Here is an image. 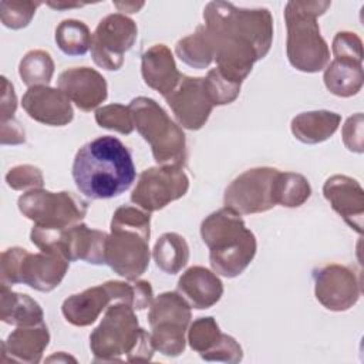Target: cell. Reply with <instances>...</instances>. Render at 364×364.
<instances>
[{"mask_svg":"<svg viewBox=\"0 0 364 364\" xmlns=\"http://www.w3.org/2000/svg\"><path fill=\"white\" fill-rule=\"evenodd\" d=\"M71 173L80 193L90 199L117 198L136 178L131 152L111 135L84 144L74 156Z\"/></svg>","mask_w":364,"mask_h":364,"instance_id":"obj_1","label":"cell"},{"mask_svg":"<svg viewBox=\"0 0 364 364\" xmlns=\"http://www.w3.org/2000/svg\"><path fill=\"white\" fill-rule=\"evenodd\" d=\"M200 236L209 247V263L216 274L232 279L242 274L256 256L257 243L239 213L222 208L200 223Z\"/></svg>","mask_w":364,"mask_h":364,"instance_id":"obj_2","label":"cell"},{"mask_svg":"<svg viewBox=\"0 0 364 364\" xmlns=\"http://www.w3.org/2000/svg\"><path fill=\"white\" fill-rule=\"evenodd\" d=\"M90 348L95 363L149 361L155 351L151 334L139 326L135 310L127 303L108 306L90 334Z\"/></svg>","mask_w":364,"mask_h":364,"instance_id":"obj_3","label":"cell"},{"mask_svg":"<svg viewBox=\"0 0 364 364\" xmlns=\"http://www.w3.org/2000/svg\"><path fill=\"white\" fill-rule=\"evenodd\" d=\"M105 243V264L118 276L134 282L141 277L151 259V215L136 206H119L111 219Z\"/></svg>","mask_w":364,"mask_h":364,"instance_id":"obj_4","label":"cell"},{"mask_svg":"<svg viewBox=\"0 0 364 364\" xmlns=\"http://www.w3.org/2000/svg\"><path fill=\"white\" fill-rule=\"evenodd\" d=\"M331 1L290 0L284 7L287 28L286 54L293 68L301 73H318L330 63V48L320 33L317 18Z\"/></svg>","mask_w":364,"mask_h":364,"instance_id":"obj_5","label":"cell"},{"mask_svg":"<svg viewBox=\"0 0 364 364\" xmlns=\"http://www.w3.org/2000/svg\"><path fill=\"white\" fill-rule=\"evenodd\" d=\"M152 300L154 291L146 280H108L68 296L63 301L61 313L70 324L87 327L100 317L102 310H107L114 303H127L134 310H144L151 306Z\"/></svg>","mask_w":364,"mask_h":364,"instance_id":"obj_6","label":"cell"},{"mask_svg":"<svg viewBox=\"0 0 364 364\" xmlns=\"http://www.w3.org/2000/svg\"><path fill=\"white\" fill-rule=\"evenodd\" d=\"M134 128L151 146L154 159L161 166L183 168L188 159L186 136L166 111L152 98L136 97L128 105Z\"/></svg>","mask_w":364,"mask_h":364,"instance_id":"obj_7","label":"cell"},{"mask_svg":"<svg viewBox=\"0 0 364 364\" xmlns=\"http://www.w3.org/2000/svg\"><path fill=\"white\" fill-rule=\"evenodd\" d=\"M205 27L252 47L264 58L273 43V17L264 7L243 9L228 1H210L203 9Z\"/></svg>","mask_w":364,"mask_h":364,"instance_id":"obj_8","label":"cell"},{"mask_svg":"<svg viewBox=\"0 0 364 364\" xmlns=\"http://www.w3.org/2000/svg\"><path fill=\"white\" fill-rule=\"evenodd\" d=\"M70 260L53 250L30 253L27 249L14 246L1 252L0 276L1 283L13 286L17 283L48 293L58 287L68 272Z\"/></svg>","mask_w":364,"mask_h":364,"instance_id":"obj_9","label":"cell"},{"mask_svg":"<svg viewBox=\"0 0 364 364\" xmlns=\"http://www.w3.org/2000/svg\"><path fill=\"white\" fill-rule=\"evenodd\" d=\"M191 318V306L178 291H165L156 296L148 311L154 348L166 357L181 355L186 347L185 334Z\"/></svg>","mask_w":364,"mask_h":364,"instance_id":"obj_10","label":"cell"},{"mask_svg":"<svg viewBox=\"0 0 364 364\" xmlns=\"http://www.w3.org/2000/svg\"><path fill=\"white\" fill-rule=\"evenodd\" d=\"M17 206L23 216L34 222V226L47 230H64L81 223L88 212V203L75 193L43 188L23 193Z\"/></svg>","mask_w":364,"mask_h":364,"instance_id":"obj_11","label":"cell"},{"mask_svg":"<svg viewBox=\"0 0 364 364\" xmlns=\"http://www.w3.org/2000/svg\"><path fill=\"white\" fill-rule=\"evenodd\" d=\"M279 169L272 166H256L236 176L225 189V208L239 215L262 213L273 209L274 181Z\"/></svg>","mask_w":364,"mask_h":364,"instance_id":"obj_12","label":"cell"},{"mask_svg":"<svg viewBox=\"0 0 364 364\" xmlns=\"http://www.w3.org/2000/svg\"><path fill=\"white\" fill-rule=\"evenodd\" d=\"M136 37L138 27L132 18L122 13L108 14L92 33V61L107 71H118L124 65V54L132 48Z\"/></svg>","mask_w":364,"mask_h":364,"instance_id":"obj_13","label":"cell"},{"mask_svg":"<svg viewBox=\"0 0 364 364\" xmlns=\"http://www.w3.org/2000/svg\"><path fill=\"white\" fill-rule=\"evenodd\" d=\"M189 189V178L181 166H152L138 178L131 193V202L146 212L164 209L173 200L181 199Z\"/></svg>","mask_w":364,"mask_h":364,"instance_id":"obj_14","label":"cell"},{"mask_svg":"<svg viewBox=\"0 0 364 364\" xmlns=\"http://www.w3.org/2000/svg\"><path fill=\"white\" fill-rule=\"evenodd\" d=\"M314 294L318 303L331 311H346L361 296L357 273L343 264L330 263L313 270Z\"/></svg>","mask_w":364,"mask_h":364,"instance_id":"obj_15","label":"cell"},{"mask_svg":"<svg viewBox=\"0 0 364 364\" xmlns=\"http://www.w3.org/2000/svg\"><path fill=\"white\" fill-rule=\"evenodd\" d=\"M179 125L189 131L200 129L209 119L213 109L205 85L203 77H188L182 74L178 87L165 97Z\"/></svg>","mask_w":364,"mask_h":364,"instance_id":"obj_16","label":"cell"},{"mask_svg":"<svg viewBox=\"0 0 364 364\" xmlns=\"http://www.w3.org/2000/svg\"><path fill=\"white\" fill-rule=\"evenodd\" d=\"M21 105L31 119L50 127H65L74 118L70 98L60 88L48 85L28 88Z\"/></svg>","mask_w":364,"mask_h":364,"instance_id":"obj_17","label":"cell"},{"mask_svg":"<svg viewBox=\"0 0 364 364\" xmlns=\"http://www.w3.org/2000/svg\"><path fill=\"white\" fill-rule=\"evenodd\" d=\"M323 195L334 212L358 235L363 233L364 191L360 182L347 175H333L323 185Z\"/></svg>","mask_w":364,"mask_h":364,"instance_id":"obj_18","label":"cell"},{"mask_svg":"<svg viewBox=\"0 0 364 364\" xmlns=\"http://www.w3.org/2000/svg\"><path fill=\"white\" fill-rule=\"evenodd\" d=\"M58 88L81 111H91L107 100L108 85L102 74L90 67H73L58 75Z\"/></svg>","mask_w":364,"mask_h":364,"instance_id":"obj_19","label":"cell"},{"mask_svg":"<svg viewBox=\"0 0 364 364\" xmlns=\"http://www.w3.org/2000/svg\"><path fill=\"white\" fill-rule=\"evenodd\" d=\"M141 74L144 82L164 98L178 87L182 78L175 57L165 44H154L144 51L141 57Z\"/></svg>","mask_w":364,"mask_h":364,"instance_id":"obj_20","label":"cell"},{"mask_svg":"<svg viewBox=\"0 0 364 364\" xmlns=\"http://www.w3.org/2000/svg\"><path fill=\"white\" fill-rule=\"evenodd\" d=\"M178 293L191 307L206 310L222 299L223 283L213 270L203 266H192L179 277Z\"/></svg>","mask_w":364,"mask_h":364,"instance_id":"obj_21","label":"cell"},{"mask_svg":"<svg viewBox=\"0 0 364 364\" xmlns=\"http://www.w3.org/2000/svg\"><path fill=\"white\" fill-rule=\"evenodd\" d=\"M48 343L50 333L44 323L17 327L1 343V361L40 363Z\"/></svg>","mask_w":364,"mask_h":364,"instance_id":"obj_22","label":"cell"},{"mask_svg":"<svg viewBox=\"0 0 364 364\" xmlns=\"http://www.w3.org/2000/svg\"><path fill=\"white\" fill-rule=\"evenodd\" d=\"M341 117L328 109H316L297 114L290 124L291 134L303 144L314 145L327 141L338 129Z\"/></svg>","mask_w":364,"mask_h":364,"instance_id":"obj_23","label":"cell"},{"mask_svg":"<svg viewBox=\"0 0 364 364\" xmlns=\"http://www.w3.org/2000/svg\"><path fill=\"white\" fill-rule=\"evenodd\" d=\"M0 296V320L3 323L17 327L44 323L43 309L28 294L11 291L10 286L1 283Z\"/></svg>","mask_w":364,"mask_h":364,"instance_id":"obj_24","label":"cell"},{"mask_svg":"<svg viewBox=\"0 0 364 364\" xmlns=\"http://www.w3.org/2000/svg\"><path fill=\"white\" fill-rule=\"evenodd\" d=\"M326 88L341 98H348L358 94L364 82L363 63L333 60L327 64L323 74Z\"/></svg>","mask_w":364,"mask_h":364,"instance_id":"obj_25","label":"cell"},{"mask_svg":"<svg viewBox=\"0 0 364 364\" xmlns=\"http://www.w3.org/2000/svg\"><path fill=\"white\" fill-rule=\"evenodd\" d=\"M152 257L156 267L161 269L164 273L176 274L188 264V242L176 232H166L155 242Z\"/></svg>","mask_w":364,"mask_h":364,"instance_id":"obj_26","label":"cell"},{"mask_svg":"<svg viewBox=\"0 0 364 364\" xmlns=\"http://www.w3.org/2000/svg\"><path fill=\"white\" fill-rule=\"evenodd\" d=\"M175 53L182 63L192 68H208L213 61V46L205 26H198L192 34L178 40Z\"/></svg>","mask_w":364,"mask_h":364,"instance_id":"obj_27","label":"cell"},{"mask_svg":"<svg viewBox=\"0 0 364 364\" xmlns=\"http://www.w3.org/2000/svg\"><path fill=\"white\" fill-rule=\"evenodd\" d=\"M274 202L284 208H299L311 195V186L306 176L297 172L279 171L274 181Z\"/></svg>","mask_w":364,"mask_h":364,"instance_id":"obj_28","label":"cell"},{"mask_svg":"<svg viewBox=\"0 0 364 364\" xmlns=\"http://www.w3.org/2000/svg\"><path fill=\"white\" fill-rule=\"evenodd\" d=\"M54 40L65 55H84L91 48L92 34L84 21L67 18L57 26Z\"/></svg>","mask_w":364,"mask_h":364,"instance_id":"obj_29","label":"cell"},{"mask_svg":"<svg viewBox=\"0 0 364 364\" xmlns=\"http://www.w3.org/2000/svg\"><path fill=\"white\" fill-rule=\"evenodd\" d=\"M18 75L28 87L48 85L54 75V61L46 50H30L18 64Z\"/></svg>","mask_w":364,"mask_h":364,"instance_id":"obj_30","label":"cell"},{"mask_svg":"<svg viewBox=\"0 0 364 364\" xmlns=\"http://www.w3.org/2000/svg\"><path fill=\"white\" fill-rule=\"evenodd\" d=\"M223 333L220 331L216 320L212 316L199 317L188 327V343L191 348L199 355L210 351L222 338Z\"/></svg>","mask_w":364,"mask_h":364,"instance_id":"obj_31","label":"cell"},{"mask_svg":"<svg viewBox=\"0 0 364 364\" xmlns=\"http://www.w3.org/2000/svg\"><path fill=\"white\" fill-rule=\"evenodd\" d=\"M95 122L101 128L115 131L122 135H129L134 131L131 111L122 104H108L97 108Z\"/></svg>","mask_w":364,"mask_h":364,"instance_id":"obj_32","label":"cell"},{"mask_svg":"<svg viewBox=\"0 0 364 364\" xmlns=\"http://www.w3.org/2000/svg\"><path fill=\"white\" fill-rule=\"evenodd\" d=\"M38 6H41L40 1L3 0L0 3V20L7 28L21 30L31 23Z\"/></svg>","mask_w":364,"mask_h":364,"instance_id":"obj_33","label":"cell"},{"mask_svg":"<svg viewBox=\"0 0 364 364\" xmlns=\"http://www.w3.org/2000/svg\"><path fill=\"white\" fill-rule=\"evenodd\" d=\"M203 85L213 105L232 104L239 97L242 87V84L226 80L216 68L208 71L206 77H203Z\"/></svg>","mask_w":364,"mask_h":364,"instance_id":"obj_34","label":"cell"},{"mask_svg":"<svg viewBox=\"0 0 364 364\" xmlns=\"http://www.w3.org/2000/svg\"><path fill=\"white\" fill-rule=\"evenodd\" d=\"M6 183L14 191H31L43 188L44 176L34 165H16L6 173Z\"/></svg>","mask_w":364,"mask_h":364,"instance_id":"obj_35","label":"cell"},{"mask_svg":"<svg viewBox=\"0 0 364 364\" xmlns=\"http://www.w3.org/2000/svg\"><path fill=\"white\" fill-rule=\"evenodd\" d=\"M331 51L336 60L363 63V41L355 33L338 31L333 38Z\"/></svg>","mask_w":364,"mask_h":364,"instance_id":"obj_36","label":"cell"},{"mask_svg":"<svg viewBox=\"0 0 364 364\" xmlns=\"http://www.w3.org/2000/svg\"><path fill=\"white\" fill-rule=\"evenodd\" d=\"M206 361H222V363H240L243 358V350L240 344L232 336L223 334L220 341L206 354L200 355Z\"/></svg>","mask_w":364,"mask_h":364,"instance_id":"obj_37","label":"cell"},{"mask_svg":"<svg viewBox=\"0 0 364 364\" xmlns=\"http://www.w3.org/2000/svg\"><path fill=\"white\" fill-rule=\"evenodd\" d=\"M363 125H364V117L361 112H357L348 117L343 125V131H341L343 142L350 152L363 154L364 151Z\"/></svg>","mask_w":364,"mask_h":364,"instance_id":"obj_38","label":"cell"},{"mask_svg":"<svg viewBox=\"0 0 364 364\" xmlns=\"http://www.w3.org/2000/svg\"><path fill=\"white\" fill-rule=\"evenodd\" d=\"M17 109V97L13 84L3 75L1 77V100H0V122L14 119Z\"/></svg>","mask_w":364,"mask_h":364,"instance_id":"obj_39","label":"cell"},{"mask_svg":"<svg viewBox=\"0 0 364 364\" xmlns=\"http://www.w3.org/2000/svg\"><path fill=\"white\" fill-rule=\"evenodd\" d=\"M0 142L1 145H20L26 142V131L16 118L0 122Z\"/></svg>","mask_w":364,"mask_h":364,"instance_id":"obj_40","label":"cell"},{"mask_svg":"<svg viewBox=\"0 0 364 364\" xmlns=\"http://www.w3.org/2000/svg\"><path fill=\"white\" fill-rule=\"evenodd\" d=\"M115 7L125 13H138V10L144 7V3H115Z\"/></svg>","mask_w":364,"mask_h":364,"instance_id":"obj_41","label":"cell"},{"mask_svg":"<svg viewBox=\"0 0 364 364\" xmlns=\"http://www.w3.org/2000/svg\"><path fill=\"white\" fill-rule=\"evenodd\" d=\"M50 7H53V9H57V10H63V9H75V7H82L84 4H81V3H75V4H70V3H53V1H48L47 3Z\"/></svg>","mask_w":364,"mask_h":364,"instance_id":"obj_42","label":"cell"},{"mask_svg":"<svg viewBox=\"0 0 364 364\" xmlns=\"http://www.w3.org/2000/svg\"><path fill=\"white\" fill-rule=\"evenodd\" d=\"M54 360H57V361H60V360H63V361H70V360L75 361V358H73V357H70V355H65L64 353H58V354H54V355H51V357L47 358V361H54Z\"/></svg>","mask_w":364,"mask_h":364,"instance_id":"obj_43","label":"cell"}]
</instances>
